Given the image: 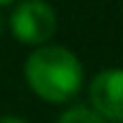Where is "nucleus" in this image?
Listing matches in <instances>:
<instances>
[{"instance_id": "1", "label": "nucleus", "mask_w": 123, "mask_h": 123, "mask_svg": "<svg viewBox=\"0 0 123 123\" xmlns=\"http://www.w3.org/2000/svg\"><path fill=\"white\" fill-rule=\"evenodd\" d=\"M25 80L38 98L65 103L83 88V65L73 50L43 43L25 60Z\"/></svg>"}, {"instance_id": "2", "label": "nucleus", "mask_w": 123, "mask_h": 123, "mask_svg": "<svg viewBox=\"0 0 123 123\" xmlns=\"http://www.w3.org/2000/svg\"><path fill=\"white\" fill-rule=\"evenodd\" d=\"M10 33L23 45H43L55 35L58 18L45 0H20L10 13Z\"/></svg>"}, {"instance_id": "3", "label": "nucleus", "mask_w": 123, "mask_h": 123, "mask_svg": "<svg viewBox=\"0 0 123 123\" xmlns=\"http://www.w3.org/2000/svg\"><path fill=\"white\" fill-rule=\"evenodd\" d=\"M91 108L105 121L123 123V68H105L93 75L88 86Z\"/></svg>"}, {"instance_id": "4", "label": "nucleus", "mask_w": 123, "mask_h": 123, "mask_svg": "<svg viewBox=\"0 0 123 123\" xmlns=\"http://www.w3.org/2000/svg\"><path fill=\"white\" fill-rule=\"evenodd\" d=\"M58 123H108L98 111L88 108V105H73L65 113H60Z\"/></svg>"}, {"instance_id": "5", "label": "nucleus", "mask_w": 123, "mask_h": 123, "mask_svg": "<svg viewBox=\"0 0 123 123\" xmlns=\"http://www.w3.org/2000/svg\"><path fill=\"white\" fill-rule=\"evenodd\" d=\"M0 123H28V121L18 118V116H0Z\"/></svg>"}, {"instance_id": "6", "label": "nucleus", "mask_w": 123, "mask_h": 123, "mask_svg": "<svg viewBox=\"0 0 123 123\" xmlns=\"http://www.w3.org/2000/svg\"><path fill=\"white\" fill-rule=\"evenodd\" d=\"M3 30H5V18L0 15V35H3Z\"/></svg>"}, {"instance_id": "7", "label": "nucleus", "mask_w": 123, "mask_h": 123, "mask_svg": "<svg viewBox=\"0 0 123 123\" xmlns=\"http://www.w3.org/2000/svg\"><path fill=\"white\" fill-rule=\"evenodd\" d=\"M13 3V0H0V8H3V5H10Z\"/></svg>"}]
</instances>
